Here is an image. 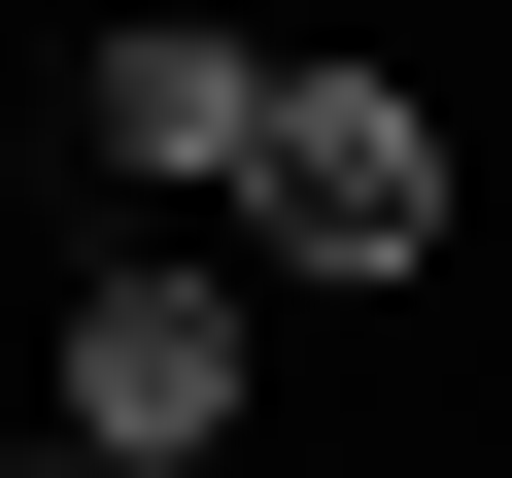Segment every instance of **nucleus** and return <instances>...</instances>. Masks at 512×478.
Returning a JSON list of instances; mask_svg holds the SVG:
<instances>
[{"label": "nucleus", "mask_w": 512, "mask_h": 478, "mask_svg": "<svg viewBox=\"0 0 512 478\" xmlns=\"http://www.w3.org/2000/svg\"><path fill=\"white\" fill-rule=\"evenodd\" d=\"M274 274H342V308H410L444 274V103L410 69H342V35H274V103H239V171H205Z\"/></svg>", "instance_id": "obj_2"}, {"label": "nucleus", "mask_w": 512, "mask_h": 478, "mask_svg": "<svg viewBox=\"0 0 512 478\" xmlns=\"http://www.w3.org/2000/svg\"><path fill=\"white\" fill-rule=\"evenodd\" d=\"M0 478H103V444H0Z\"/></svg>", "instance_id": "obj_4"}, {"label": "nucleus", "mask_w": 512, "mask_h": 478, "mask_svg": "<svg viewBox=\"0 0 512 478\" xmlns=\"http://www.w3.org/2000/svg\"><path fill=\"white\" fill-rule=\"evenodd\" d=\"M239 376H274V308H239L205 239H69V308H35V444H103V478H239Z\"/></svg>", "instance_id": "obj_1"}, {"label": "nucleus", "mask_w": 512, "mask_h": 478, "mask_svg": "<svg viewBox=\"0 0 512 478\" xmlns=\"http://www.w3.org/2000/svg\"><path fill=\"white\" fill-rule=\"evenodd\" d=\"M239 103H274V35H239V0H103V35H69V137H103L137 205H205Z\"/></svg>", "instance_id": "obj_3"}]
</instances>
